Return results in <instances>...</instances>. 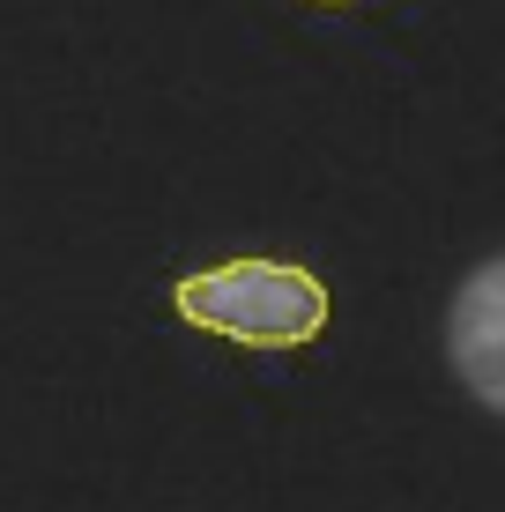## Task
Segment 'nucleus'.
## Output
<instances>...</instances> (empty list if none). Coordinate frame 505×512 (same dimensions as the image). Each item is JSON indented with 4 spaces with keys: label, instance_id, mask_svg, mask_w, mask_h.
Returning <instances> with one entry per match:
<instances>
[{
    "label": "nucleus",
    "instance_id": "obj_1",
    "mask_svg": "<svg viewBox=\"0 0 505 512\" xmlns=\"http://www.w3.org/2000/svg\"><path fill=\"white\" fill-rule=\"evenodd\" d=\"M171 305L179 320L246 349H298L327 327V282L298 260H216L201 275H179Z\"/></svg>",
    "mask_w": 505,
    "mask_h": 512
}]
</instances>
